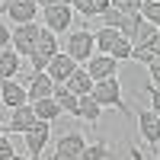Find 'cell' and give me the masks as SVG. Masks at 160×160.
I'll return each instance as SVG.
<instances>
[{
  "mask_svg": "<svg viewBox=\"0 0 160 160\" xmlns=\"http://www.w3.org/2000/svg\"><path fill=\"white\" fill-rule=\"evenodd\" d=\"M138 128H141V138L151 148H160V115L154 109H141L138 112Z\"/></svg>",
  "mask_w": 160,
  "mask_h": 160,
  "instance_id": "cell-7",
  "label": "cell"
},
{
  "mask_svg": "<svg viewBox=\"0 0 160 160\" xmlns=\"http://www.w3.org/2000/svg\"><path fill=\"white\" fill-rule=\"evenodd\" d=\"M106 157H109V144H106V141H96V144H87L83 154H80L77 160H106Z\"/></svg>",
  "mask_w": 160,
  "mask_h": 160,
  "instance_id": "cell-22",
  "label": "cell"
},
{
  "mask_svg": "<svg viewBox=\"0 0 160 160\" xmlns=\"http://www.w3.org/2000/svg\"><path fill=\"white\" fill-rule=\"evenodd\" d=\"M151 48H154V55H157V58H160V29H157V35H154V38H151Z\"/></svg>",
  "mask_w": 160,
  "mask_h": 160,
  "instance_id": "cell-33",
  "label": "cell"
},
{
  "mask_svg": "<svg viewBox=\"0 0 160 160\" xmlns=\"http://www.w3.org/2000/svg\"><path fill=\"white\" fill-rule=\"evenodd\" d=\"M3 106H10V109H16V106H22V102H29V90L26 87H19L16 80H3V99H0Z\"/></svg>",
  "mask_w": 160,
  "mask_h": 160,
  "instance_id": "cell-16",
  "label": "cell"
},
{
  "mask_svg": "<svg viewBox=\"0 0 160 160\" xmlns=\"http://www.w3.org/2000/svg\"><path fill=\"white\" fill-rule=\"evenodd\" d=\"M0 99H3V80H0Z\"/></svg>",
  "mask_w": 160,
  "mask_h": 160,
  "instance_id": "cell-36",
  "label": "cell"
},
{
  "mask_svg": "<svg viewBox=\"0 0 160 160\" xmlns=\"http://www.w3.org/2000/svg\"><path fill=\"white\" fill-rule=\"evenodd\" d=\"M10 160H29V157H22V154H13V157H10Z\"/></svg>",
  "mask_w": 160,
  "mask_h": 160,
  "instance_id": "cell-35",
  "label": "cell"
},
{
  "mask_svg": "<svg viewBox=\"0 0 160 160\" xmlns=\"http://www.w3.org/2000/svg\"><path fill=\"white\" fill-rule=\"evenodd\" d=\"M154 35H157V26L144 19V22H141V29H138V35H135V45H151V38H154Z\"/></svg>",
  "mask_w": 160,
  "mask_h": 160,
  "instance_id": "cell-24",
  "label": "cell"
},
{
  "mask_svg": "<svg viewBox=\"0 0 160 160\" xmlns=\"http://www.w3.org/2000/svg\"><path fill=\"white\" fill-rule=\"evenodd\" d=\"M13 154H16V151H13V144L7 141V135H0V160H10Z\"/></svg>",
  "mask_w": 160,
  "mask_h": 160,
  "instance_id": "cell-29",
  "label": "cell"
},
{
  "mask_svg": "<svg viewBox=\"0 0 160 160\" xmlns=\"http://www.w3.org/2000/svg\"><path fill=\"white\" fill-rule=\"evenodd\" d=\"M148 96H151V102H154L151 109L160 115V87H154V83H151V87H148Z\"/></svg>",
  "mask_w": 160,
  "mask_h": 160,
  "instance_id": "cell-30",
  "label": "cell"
},
{
  "mask_svg": "<svg viewBox=\"0 0 160 160\" xmlns=\"http://www.w3.org/2000/svg\"><path fill=\"white\" fill-rule=\"evenodd\" d=\"M87 71H90L93 80H109V77H115V71H118V61H115L112 55H93V58L87 61Z\"/></svg>",
  "mask_w": 160,
  "mask_h": 160,
  "instance_id": "cell-11",
  "label": "cell"
},
{
  "mask_svg": "<svg viewBox=\"0 0 160 160\" xmlns=\"http://www.w3.org/2000/svg\"><path fill=\"white\" fill-rule=\"evenodd\" d=\"M48 160H51V157H48Z\"/></svg>",
  "mask_w": 160,
  "mask_h": 160,
  "instance_id": "cell-39",
  "label": "cell"
},
{
  "mask_svg": "<svg viewBox=\"0 0 160 160\" xmlns=\"http://www.w3.org/2000/svg\"><path fill=\"white\" fill-rule=\"evenodd\" d=\"M3 128H7V125H0V135H3Z\"/></svg>",
  "mask_w": 160,
  "mask_h": 160,
  "instance_id": "cell-37",
  "label": "cell"
},
{
  "mask_svg": "<svg viewBox=\"0 0 160 160\" xmlns=\"http://www.w3.org/2000/svg\"><path fill=\"white\" fill-rule=\"evenodd\" d=\"M16 71H19V51L10 45V48H3V51H0V80L16 77Z\"/></svg>",
  "mask_w": 160,
  "mask_h": 160,
  "instance_id": "cell-18",
  "label": "cell"
},
{
  "mask_svg": "<svg viewBox=\"0 0 160 160\" xmlns=\"http://www.w3.org/2000/svg\"><path fill=\"white\" fill-rule=\"evenodd\" d=\"M74 71H77V61L68 55V51H58V55L48 61V68H45V74L55 80V83H64V80H68Z\"/></svg>",
  "mask_w": 160,
  "mask_h": 160,
  "instance_id": "cell-9",
  "label": "cell"
},
{
  "mask_svg": "<svg viewBox=\"0 0 160 160\" xmlns=\"http://www.w3.org/2000/svg\"><path fill=\"white\" fill-rule=\"evenodd\" d=\"M141 16L160 29V0H144V3H141Z\"/></svg>",
  "mask_w": 160,
  "mask_h": 160,
  "instance_id": "cell-23",
  "label": "cell"
},
{
  "mask_svg": "<svg viewBox=\"0 0 160 160\" xmlns=\"http://www.w3.org/2000/svg\"><path fill=\"white\" fill-rule=\"evenodd\" d=\"M7 16L13 19V22H35V16H38V3L35 0H3V7H0V16Z\"/></svg>",
  "mask_w": 160,
  "mask_h": 160,
  "instance_id": "cell-5",
  "label": "cell"
},
{
  "mask_svg": "<svg viewBox=\"0 0 160 160\" xmlns=\"http://www.w3.org/2000/svg\"><path fill=\"white\" fill-rule=\"evenodd\" d=\"M35 3L42 7V10H45V7H58V3H71V0H35Z\"/></svg>",
  "mask_w": 160,
  "mask_h": 160,
  "instance_id": "cell-32",
  "label": "cell"
},
{
  "mask_svg": "<svg viewBox=\"0 0 160 160\" xmlns=\"http://www.w3.org/2000/svg\"><path fill=\"white\" fill-rule=\"evenodd\" d=\"M157 154H160V148H157Z\"/></svg>",
  "mask_w": 160,
  "mask_h": 160,
  "instance_id": "cell-38",
  "label": "cell"
},
{
  "mask_svg": "<svg viewBox=\"0 0 160 160\" xmlns=\"http://www.w3.org/2000/svg\"><path fill=\"white\" fill-rule=\"evenodd\" d=\"M55 99L61 106V112H71V115L80 118V96H77V93H71L64 83H55Z\"/></svg>",
  "mask_w": 160,
  "mask_h": 160,
  "instance_id": "cell-17",
  "label": "cell"
},
{
  "mask_svg": "<svg viewBox=\"0 0 160 160\" xmlns=\"http://www.w3.org/2000/svg\"><path fill=\"white\" fill-rule=\"evenodd\" d=\"M157 55H154V48L151 45H135V51H131V61H141V64H151Z\"/></svg>",
  "mask_w": 160,
  "mask_h": 160,
  "instance_id": "cell-26",
  "label": "cell"
},
{
  "mask_svg": "<svg viewBox=\"0 0 160 160\" xmlns=\"http://www.w3.org/2000/svg\"><path fill=\"white\" fill-rule=\"evenodd\" d=\"M148 74H151V83L160 87V58H154V61L148 64Z\"/></svg>",
  "mask_w": 160,
  "mask_h": 160,
  "instance_id": "cell-28",
  "label": "cell"
},
{
  "mask_svg": "<svg viewBox=\"0 0 160 160\" xmlns=\"http://www.w3.org/2000/svg\"><path fill=\"white\" fill-rule=\"evenodd\" d=\"M122 38H125V35L118 32L115 26H102V29L96 32V51H99V55H112L115 45L122 42Z\"/></svg>",
  "mask_w": 160,
  "mask_h": 160,
  "instance_id": "cell-15",
  "label": "cell"
},
{
  "mask_svg": "<svg viewBox=\"0 0 160 160\" xmlns=\"http://www.w3.org/2000/svg\"><path fill=\"white\" fill-rule=\"evenodd\" d=\"M71 7L80 16H102V13L112 7V0H71Z\"/></svg>",
  "mask_w": 160,
  "mask_h": 160,
  "instance_id": "cell-20",
  "label": "cell"
},
{
  "mask_svg": "<svg viewBox=\"0 0 160 160\" xmlns=\"http://www.w3.org/2000/svg\"><path fill=\"white\" fill-rule=\"evenodd\" d=\"M93 96H96V102L102 106H115V109H122V115H128L131 118V112H128V106L122 102V83H118L115 77H109V80H96V87H93Z\"/></svg>",
  "mask_w": 160,
  "mask_h": 160,
  "instance_id": "cell-1",
  "label": "cell"
},
{
  "mask_svg": "<svg viewBox=\"0 0 160 160\" xmlns=\"http://www.w3.org/2000/svg\"><path fill=\"white\" fill-rule=\"evenodd\" d=\"M58 55V32H51V29H45L42 26V35H38V45H35V51L29 55V61H32V71H45L48 68V61Z\"/></svg>",
  "mask_w": 160,
  "mask_h": 160,
  "instance_id": "cell-2",
  "label": "cell"
},
{
  "mask_svg": "<svg viewBox=\"0 0 160 160\" xmlns=\"http://www.w3.org/2000/svg\"><path fill=\"white\" fill-rule=\"evenodd\" d=\"M48 135H51V122H38L26 131V148H29V154H32V160H38V154L45 151V144H48Z\"/></svg>",
  "mask_w": 160,
  "mask_h": 160,
  "instance_id": "cell-8",
  "label": "cell"
},
{
  "mask_svg": "<svg viewBox=\"0 0 160 160\" xmlns=\"http://www.w3.org/2000/svg\"><path fill=\"white\" fill-rule=\"evenodd\" d=\"M141 3L144 0H112V7L122 13H141Z\"/></svg>",
  "mask_w": 160,
  "mask_h": 160,
  "instance_id": "cell-27",
  "label": "cell"
},
{
  "mask_svg": "<svg viewBox=\"0 0 160 160\" xmlns=\"http://www.w3.org/2000/svg\"><path fill=\"white\" fill-rule=\"evenodd\" d=\"M38 35H42V26H35V22H19L16 29H13V48L19 51V55L29 58L35 45H38Z\"/></svg>",
  "mask_w": 160,
  "mask_h": 160,
  "instance_id": "cell-4",
  "label": "cell"
},
{
  "mask_svg": "<svg viewBox=\"0 0 160 160\" xmlns=\"http://www.w3.org/2000/svg\"><path fill=\"white\" fill-rule=\"evenodd\" d=\"M131 51H135V42H131V38H122V42L115 45L112 58H115V61H128V58H131Z\"/></svg>",
  "mask_w": 160,
  "mask_h": 160,
  "instance_id": "cell-25",
  "label": "cell"
},
{
  "mask_svg": "<svg viewBox=\"0 0 160 160\" xmlns=\"http://www.w3.org/2000/svg\"><path fill=\"white\" fill-rule=\"evenodd\" d=\"M45 96H55V80L45 71H32V77H29V102L45 99Z\"/></svg>",
  "mask_w": 160,
  "mask_h": 160,
  "instance_id": "cell-12",
  "label": "cell"
},
{
  "mask_svg": "<svg viewBox=\"0 0 160 160\" xmlns=\"http://www.w3.org/2000/svg\"><path fill=\"white\" fill-rule=\"evenodd\" d=\"M35 122H38V118H35V109H32V102H22V106H16V109L10 112L7 131H13V135H26V131H29Z\"/></svg>",
  "mask_w": 160,
  "mask_h": 160,
  "instance_id": "cell-6",
  "label": "cell"
},
{
  "mask_svg": "<svg viewBox=\"0 0 160 160\" xmlns=\"http://www.w3.org/2000/svg\"><path fill=\"white\" fill-rule=\"evenodd\" d=\"M10 45H13V32L7 29L3 22H0V51H3V48H10Z\"/></svg>",
  "mask_w": 160,
  "mask_h": 160,
  "instance_id": "cell-31",
  "label": "cell"
},
{
  "mask_svg": "<svg viewBox=\"0 0 160 160\" xmlns=\"http://www.w3.org/2000/svg\"><path fill=\"white\" fill-rule=\"evenodd\" d=\"M99 112H102V106L96 102V96H93V93L80 96V118H83V122L96 125V122H99Z\"/></svg>",
  "mask_w": 160,
  "mask_h": 160,
  "instance_id": "cell-21",
  "label": "cell"
},
{
  "mask_svg": "<svg viewBox=\"0 0 160 160\" xmlns=\"http://www.w3.org/2000/svg\"><path fill=\"white\" fill-rule=\"evenodd\" d=\"M131 160H144V157H141V151H138V148H135V151H131Z\"/></svg>",
  "mask_w": 160,
  "mask_h": 160,
  "instance_id": "cell-34",
  "label": "cell"
},
{
  "mask_svg": "<svg viewBox=\"0 0 160 160\" xmlns=\"http://www.w3.org/2000/svg\"><path fill=\"white\" fill-rule=\"evenodd\" d=\"M68 55L74 61H90L93 58V51H96V32H87V29H80V32H71L68 38Z\"/></svg>",
  "mask_w": 160,
  "mask_h": 160,
  "instance_id": "cell-3",
  "label": "cell"
},
{
  "mask_svg": "<svg viewBox=\"0 0 160 160\" xmlns=\"http://www.w3.org/2000/svg\"><path fill=\"white\" fill-rule=\"evenodd\" d=\"M83 135H77V131H71V135H64V138H58V144H55V154L58 157H68V160H77L80 154H83Z\"/></svg>",
  "mask_w": 160,
  "mask_h": 160,
  "instance_id": "cell-13",
  "label": "cell"
},
{
  "mask_svg": "<svg viewBox=\"0 0 160 160\" xmlns=\"http://www.w3.org/2000/svg\"><path fill=\"white\" fill-rule=\"evenodd\" d=\"M64 87H68L71 93H77V96H87V93H93V87H96V80L90 77L87 68H77L68 80H64Z\"/></svg>",
  "mask_w": 160,
  "mask_h": 160,
  "instance_id": "cell-14",
  "label": "cell"
},
{
  "mask_svg": "<svg viewBox=\"0 0 160 160\" xmlns=\"http://www.w3.org/2000/svg\"><path fill=\"white\" fill-rule=\"evenodd\" d=\"M32 109H35V118H42V122H55V118L61 115V106L55 96H45V99H35L32 102Z\"/></svg>",
  "mask_w": 160,
  "mask_h": 160,
  "instance_id": "cell-19",
  "label": "cell"
},
{
  "mask_svg": "<svg viewBox=\"0 0 160 160\" xmlns=\"http://www.w3.org/2000/svg\"><path fill=\"white\" fill-rule=\"evenodd\" d=\"M42 19H45V29H51V32H64V29L71 26V3L45 7V10H42Z\"/></svg>",
  "mask_w": 160,
  "mask_h": 160,
  "instance_id": "cell-10",
  "label": "cell"
}]
</instances>
